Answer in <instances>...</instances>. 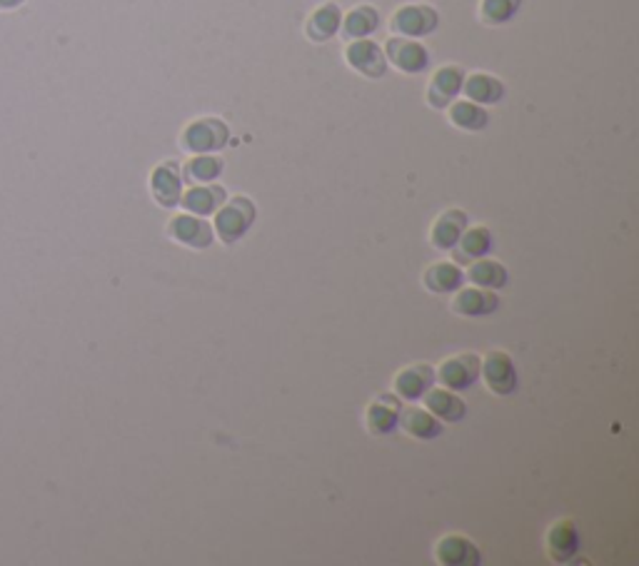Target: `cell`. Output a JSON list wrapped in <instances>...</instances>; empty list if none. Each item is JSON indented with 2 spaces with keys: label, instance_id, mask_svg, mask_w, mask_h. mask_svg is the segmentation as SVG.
<instances>
[{
  "label": "cell",
  "instance_id": "cell-1",
  "mask_svg": "<svg viewBox=\"0 0 639 566\" xmlns=\"http://www.w3.org/2000/svg\"><path fill=\"white\" fill-rule=\"evenodd\" d=\"M255 215L257 208L250 198L245 195H235V198H225V202L213 212V232L215 238L225 245H233L248 235V230L255 224Z\"/></svg>",
  "mask_w": 639,
  "mask_h": 566
},
{
  "label": "cell",
  "instance_id": "cell-2",
  "mask_svg": "<svg viewBox=\"0 0 639 566\" xmlns=\"http://www.w3.org/2000/svg\"><path fill=\"white\" fill-rule=\"evenodd\" d=\"M230 140V128L220 118H198L187 122L180 132V147L190 155L217 153Z\"/></svg>",
  "mask_w": 639,
  "mask_h": 566
},
{
  "label": "cell",
  "instance_id": "cell-3",
  "mask_svg": "<svg viewBox=\"0 0 639 566\" xmlns=\"http://www.w3.org/2000/svg\"><path fill=\"white\" fill-rule=\"evenodd\" d=\"M479 377L485 387L497 397L515 395V389L519 387L515 359L507 355L505 350H493L479 359Z\"/></svg>",
  "mask_w": 639,
  "mask_h": 566
},
{
  "label": "cell",
  "instance_id": "cell-4",
  "mask_svg": "<svg viewBox=\"0 0 639 566\" xmlns=\"http://www.w3.org/2000/svg\"><path fill=\"white\" fill-rule=\"evenodd\" d=\"M168 238L178 245H183V248H190V250H208L213 245L215 232L213 224L208 223L205 217L183 210L180 215L170 217Z\"/></svg>",
  "mask_w": 639,
  "mask_h": 566
},
{
  "label": "cell",
  "instance_id": "cell-5",
  "mask_svg": "<svg viewBox=\"0 0 639 566\" xmlns=\"http://www.w3.org/2000/svg\"><path fill=\"white\" fill-rule=\"evenodd\" d=\"M439 26V15L432 5H402L390 18V30L402 38H425Z\"/></svg>",
  "mask_w": 639,
  "mask_h": 566
},
{
  "label": "cell",
  "instance_id": "cell-6",
  "mask_svg": "<svg viewBox=\"0 0 639 566\" xmlns=\"http://www.w3.org/2000/svg\"><path fill=\"white\" fill-rule=\"evenodd\" d=\"M385 58L387 63L398 67L405 75H417L430 66V53L427 48L417 38H402V35H392L385 43Z\"/></svg>",
  "mask_w": 639,
  "mask_h": 566
},
{
  "label": "cell",
  "instance_id": "cell-7",
  "mask_svg": "<svg viewBox=\"0 0 639 566\" xmlns=\"http://www.w3.org/2000/svg\"><path fill=\"white\" fill-rule=\"evenodd\" d=\"M435 380H439L442 387H447L453 392H465L479 380V357L472 352L447 357L435 369Z\"/></svg>",
  "mask_w": 639,
  "mask_h": 566
},
{
  "label": "cell",
  "instance_id": "cell-8",
  "mask_svg": "<svg viewBox=\"0 0 639 566\" xmlns=\"http://www.w3.org/2000/svg\"><path fill=\"white\" fill-rule=\"evenodd\" d=\"M345 63L355 73L365 75V78H383L387 73V58L385 51L380 48V43L370 38L350 40L345 48Z\"/></svg>",
  "mask_w": 639,
  "mask_h": 566
},
{
  "label": "cell",
  "instance_id": "cell-9",
  "mask_svg": "<svg viewBox=\"0 0 639 566\" xmlns=\"http://www.w3.org/2000/svg\"><path fill=\"white\" fill-rule=\"evenodd\" d=\"M399 412H402V399L395 392L377 395L365 407V429L375 436L392 435L399 424Z\"/></svg>",
  "mask_w": 639,
  "mask_h": 566
},
{
  "label": "cell",
  "instance_id": "cell-10",
  "mask_svg": "<svg viewBox=\"0 0 639 566\" xmlns=\"http://www.w3.org/2000/svg\"><path fill=\"white\" fill-rule=\"evenodd\" d=\"M582 539H580V529L572 519H559L552 527L547 529L545 552L555 564H567L580 554Z\"/></svg>",
  "mask_w": 639,
  "mask_h": 566
},
{
  "label": "cell",
  "instance_id": "cell-11",
  "mask_svg": "<svg viewBox=\"0 0 639 566\" xmlns=\"http://www.w3.org/2000/svg\"><path fill=\"white\" fill-rule=\"evenodd\" d=\"M150 195L160 208H178L183 198V170L175 162H160L150 172Z\"/></svg>",
  "mask_w": 639,
  "mask_h": 566
},
{
  "label": "cell",
  "instance_id": "cell-12",
  "mask_svg": "<svg viewBox=\"0 0 639 566\" xmlns=\"http://www.w3.org/2000/svg\"><path fill=\"white\" fill-rule=\"evenodd\" d=\"M432 384H435V367L427 365V362H414V365H407L395 374L392 389L399 399L417 402V399H422V395Z\"/></svg>",
  "mask_w": 639,
  "mask_h": 566
},
{
  "label": "cell",
  "instance_id": "cell-13",
  "mask_svg": "<svg viewBox=\"0 0 639 566\" xmlns=\"http://www.w3.org/2000/svg\"><path fill=\"white\" fill-rule=\"evenodd\" d=\"M435 562L442 566H477L482 562V552L475 541L462 534H447L435 546Z\"/></svg>",
  "mask_w": 639,
  "mask_h": 566
},
{
  "label": "cell",
  "instance_id": "cell-14",
  "mask_svg": "<svg viewBox=\"0 0 639 566\" xmlns=\"http://www.w3.org/2000/svg\"><path fill=\"white\" fill-rule=\"evenodd\" d=\"M462 83H465L462 67H439L438 73L432 75V80H430V85H427V103L435 107V110H445V107L450 106L453 100H457V95L462 92Z\"/></svg>",
  "mask_w": 639,
  "mask_h": 566
},
{
  "label": "cell",
  "instance_id": "cell-15",
  "mask_svg": "<svg viewBox=\"0 0 639 566\" xmlns=\"http://www.w3.org/2000/svg\"><path fill=\"white\" fill-rule=\"evenodd\" d=\"M422 405L430 409L442 424H454V421H462L467 417V405L462 397L447 389V387H430L425 395H422Z\"/></svg>",
  "mask_w": 639,
  "mask_h": 566
},
{
  "label": "cell",
  "instance_id": "cell-16",
  "mask_svg": "<svg viewBox=\"0 0 639 566\" xmlns=\"http://www.w3.org/2000/svg\"><path fill=\"white\" fill-rule=\"evenodd\" d=\"M453 312L460 317H487L493 315L500 307V297L494 290H485V287H460L453 297Z\"/></svg>",
  "mask_w": 639,
  "mask_h": 566
},
{
  "label": "cell",
  "instance_id": "cell-17",
  "mask_svg": "<svg viewBox=\"0 0 639 566\" xmlns=\"http://www.w3.org/2000/svg\"><path fill=\"white\" fill-rule=\"evenodd\" d=\"M467 227V212L465 210H445L439 212V217H435V223L430 227V242L435 250L450 252L457 245L460 235L465 232Z\"/></svg>",
  "mask_w": 639,
  "mask_h": 566
},
{
  "label": "cell",
  "instance_id": "cell-18",
  "mask_svg": "<svg viewBox=\"0 0 639 566\" xmlns=\"http://www.w3.org/2000/svg\"><path fill=\"white\" fill-rule=\"evenodd\" d=\"M225 187L213 183H200L193 185L190 190H183L180 208L185 212H193V215H200V217H208L225 202Z\"/></svg>",
  "mask_w": 639,
  "mask_h": 566
},
{
  "label": "cell",
  "instance_id": "cell-19",
  "mask_svg": "<svg viewBox=\"0 0 639 566\" xmlns=\"http://www.w3.org/2000/svg\"><path fill=\"white\" fill-rule=\"evenodd\" d=\"M399 429L413 439L420 442H430V439H438L442 435V421L425 407H402L399 412Z\"/></svg>",
  "mask_w": 639,
  "mask_h": 566
},
{
  "label": "cell",
  "instance_id": "cell-20",
  "mask_svg": "<svg viewBox=\"0 0 639 566\" xmlns=\"http://www.w3.org/2000/svg\"><path fill=\"white\" fill-rule=\"evenodd\" d=\"M490 250H493V232H490V227H485V224L465 227V232L460 235L457 245L453 248V263L469 264L479 260V257H485Z\"/></svg>",
  "mask_w": 639,
  "mask_h": 566
},
{
  "label": "cell",
  "instance_id": "cell-21",
  "mask_svg": "<svg viewBox=\"0 0 639 566\" xmlns=\"http://www.w3.org/2000/svg\"><path fill=\"white\" fill-rule=\"evenodd\" d=\"M462 282H465V272H462V264L457 263H432L422 272V285L432 295L457 292L462 287Z\"/></svg>",
  "mask_w": 639,
  "mask_h": 566
},
{
  "label": "cell",
  "instance_id": "cell-22",
  "mask_svg": "<svg viewBox=\"0 0 639 566\" xmlns=\"http://www.w3.org/2000/svg\"><path fill=\"white\" fill-rule=\"evenodd\" d=\"M340 23H343V11L335 3H325L315 8L305 23V35L312 43H325L333 40L340 33Z\"/></svg>",
  "mask_w": 639,
  "mask_h": 566
},
{
  "label": "cell",
  "instance_id": "cell-23",
  "mask_svg": "<svg viewBox=\"0 0 639 566\" xmlns=\"http://www.w3.org/2000/svg\"><path fill=\"white\" fill-rule=\"evenodd\" d=\"M462 92L477 106H494L505 98V85L490 73H472L462 83Z\"/></svg>",
  "mask_w": 639,
  "mask_h": 566
},
{
  "label": "cell",
  "instance_id": "cell-24",
  "mask_svg": "<svg viewBox=\"0 0 639 566\" xmlns=\"http://www.w3.org/2000/svg\"><path fill=\"white\" fill-rule=\"evenodd\" d=\"M465 279H469L475 287H485V290H502L509 282V272L502 263L490 260V257H479L475 263H469Z\"/></svg>",
  "mask_w": 639,
  "mask_h": 566
},
{
  "label": "cell",
  "instance_id": "cell-25",
  "mask_svg": "<svg viewBox=\"0 0 639 566\" xmlns=\"http://www.w3.org/2000/svg\"><path fill=\"white\" fill-rule=\"evenodd\" d=\"M377 26H380V13L375 11L373 5H358V8H352L350 13L343 15L340 30H343L345 38L358 40L373 35Z\"/></svg>",
  "mask_w": 639,
  "mask_h": 566
},
{
  "label": "cell",
  "instance_id": "cell-26",
  "mask_svg": "<svg viewBox=\"0 0 639 566\" xmlns=\"http://www.w3.org/2000/svg\"><path fill=\"white\" fill-rule=\"evenodd\" d=\"M447 107H450V122L460 130L477 132L487 128V122H490L485 106H477L472 100H453Z\"/></svg>",
  "mask_w": 639,
  "mask_h": 566
},
{
  "label": "cell",
  "instance_id": "cell-27",
  "mask_svg": "<svg viewBox=\"0 0 639 566\" xmlns=\"http://www.w3.org/2000/svg\"><path fill=\"white\" fill-rule=\"evenodd\" d=\"M223 160L217 155H210V153H202V155H193L183 165V177L193 180L195 185L200 183H215L223 172Z\"/></svg>",
  "mask_w": 639,
  "mask_h": 566
},
{
  "label": "cell",
  "instance_id": "cell-28",
  "mask_svg": "<svg viewBox=\"0 0 639 566\" xmlns=\"http://www.w3.org/2000/svg\"><path fill=\"white\" fill-rule=\"evenodd\" d=\"M522 0H482L479 3V18L487 26H502L517 15Z\"/></svg>",
  "mask_w": 639,
  "mask_h": 566
},
{
  "label": "cell",
  "instance_id": "cell-29",
  "mask_svg": "<svg viewBox=\"0 0 639 566\" xmlns=\"http://www.w3.org/2000/svg\"><path fill=\"white\" fill-rule=\"evenodd\" d=\"M23 0H0V8H15V5H20Z\"/></svg>",
  "mask_w": 639,
  "mask_h": 566
}]
</instances>
